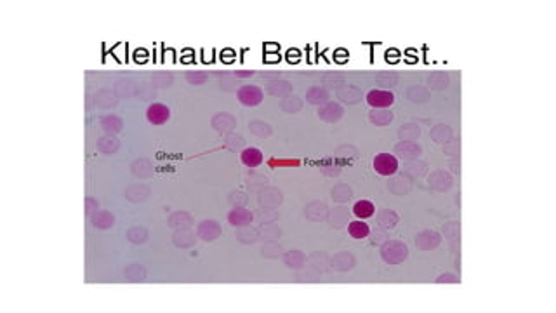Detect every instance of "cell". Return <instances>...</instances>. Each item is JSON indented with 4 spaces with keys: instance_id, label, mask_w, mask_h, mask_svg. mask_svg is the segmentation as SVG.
<instances>
[{
    "instance_id": "obj_4",
    "label": "cell",
    "mask_w": 556,
    "mask_h": 313,
    "mask_svg": "<svg viewBox=\"0 0 556 313\" xmlns=\"http://www.w3.org/2000/svg\"><path fill=\"white\" fill-rule=\"evenodd\" d=\"M240 100L245 104H258L261 101V90L258 87H245L240 90Z\"/></svg>"
},
{
    "instance_id": "obj_7",
    "label": "cell",
    "mask_w": 556,
    "mask_h": 313,
    "mask_svg": "<svg viewBox=\"0 0 556 313\" xmlns=\"http://www.w3.org/2000/svg\"><path fill=\"white\" fill-rule=\"evenodd\" d=\"M350 235L354 236V238H365L368 235V226L364 223V221H353L350 223Z\"/></svg>"
},
{
    "instance_id": "obj_6",
    "label": "cell",
    "mask_w": 556,
    "mask_h": 313,
    "mask_svg": "<svg viewBox=\"0 0 556 313\" xmlns=\"http://www.w3.org/2000/svg\"><path fill=\"white\" fill-rule=\"evenodd\" d=\"M242 160L245 166H250V167H256L259 166V164L262 162V154L259 150H254V148H250V150H245L242 154Z\"/></svg>"
},
{
    "instance_id": "obj_2",
    "label": "cell",
    "mask_w": 556,
    "mask_h": 313,
    "mask_svg": "<svg viewBox=\"0 0 556 313\" xmlns=\"http://www.w3.org/2000/svg\"><path fill=\"white\" fill-rule=\"evenodd\" d=\"M393 94L388 92V90H372L370 94L367 96V101L370 106L376 108H386L390 104H393Z\"/></svg>"
},
{
    "instance_id": "obj_1",
    "label": "cell",
    "mask_w": 556,
    "mask_h": 313,
    "mask_svg": "<svg viewBox=\"0 0 556 313\" xmlns=\"http://www.w3.org/2000/svg\"><path fill=\"white\" fill-rule=\"evenodd\" d=\"M374 169L378 174H381V176H391V174L396 172L398 169V162L396 158H394L393 155L390 154H381L376 156L374 160Z\"/></svg>"
},
{
    "instance_id": "obj_8",
    "label": "cell",
    "mask_w": 556,
    "mask_h": 313,
    "mask_svg": "<svg viewBox=\"0 0 556 313\" xmlns=\"http://www.w3.org/2000/svg\"><path fill=\"white\" fill-rule=\"evenodd\" d=\"M278 60H280V54H268L266 56V61H270V63H275Z\"/></svg>"
},
{
    "instance_id": "obj_3",
    "label": "cell",
    "mask_w": 556,
    "mask_h": 313,
    "mask_svg": "<svg viewBox=\"0 0 556 313\" xmlns=\"http://www.w3.org/2000/svg\"><path fill=\"white\" fill-rule=\"evenodd\" d=\"M148 120L153 124H164L169 120V108H166L164 104H153L148 110Z\"/></svg>"
},
{
    "instance_id": "obj_5",
    "label": "cell",
    "mask_w": 556,
    "mask_h": 313,
    "mask_svg": "<svg viewBox=\"0 0 556 313\" xmlns=\"http://www.w3.org/2000/svg\"><path fill=\"white\" fill-rule=\"evenodd\" d=\"M353 212L356 214V218H360V220H367V218H370L372 214H374V206H372V202H368V200H360V202L354 204Z\"/></svg>"
}]
</instances>
